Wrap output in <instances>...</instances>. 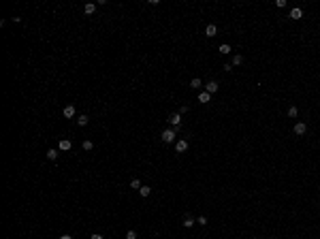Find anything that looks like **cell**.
<instances>
[{"instance_id":"5bb4252c","label":"cell","mask_w":320,"mask_h":239,"mask_svg":"<svg viewBox=\"0 0 320 239\" xmlns=\"http://www.w3.org/2000/svg\"><path fill=\"white\" fill-rule=\"evenodd\" d=\"M241 62H243V56H239V53H237V56L233 58V62H231V64H233V66H239Z\"/></svg>"},{"instance_id":"8992f818","label":"cell","mask_w":320,"mask_h":239,"mask_svg":"<svg viewBox=\"0 0 320 239\" xmlns=\"http://www.w3.org/2000/svg\"><path fill=\"white\" fill-rule=\"evenodd\" d=\"M209 98H211V94L205 90V92H198V103H209Z\"/></svg>"},{"instance_id":"d4e9b609","label":"cell","mask_w":320,"mask_h":239,"mask_svg":"<svg viewBox=\"0 0 320 239\" xmlns=\"http://www.w3.org/2000/svg\"><path fill=\"white\" fill-rule=\"evenodd\" d=\"M60 239H73V237H70V235H62Z\"/></svg>"},{"instance_id":"9a60e30c","label":"cell","mask_w":320,"mask_h":239,"mask_svg":"<svg viewBox=\"0 0 320 239\" xmlns=\"http://www.w3.org/2000/svg\"><path fill=\"white\" fill-rule=\"evenodd\" d=\"M139 192H141V197H150L152 188H150V186H141V190H139Z\"/></svg>"},{"instance_id":"5b68a950","label":"cell","mask_w":320,"mask_h":239,"mask_svg":"<svg viewBox=\"0 0 320 239\" xmlns=\"http://www.w3.org/2000/svg\"><path fill=\"white\" fill-rule=\"evenodd\" d=\"M301 17H303V11H301V9L297 6V9H292L290 11V19H301Z\"/></svg>"},{"instance_id":"ba28073f","label":"cell","mask_w":320,"mask_h":239,"mask_svg":"<svg viewBox=\"0 0 320 239\" xmlns=\"http://www.w3.org/2000/svg\"><path fill=\"white\" fill-rule=\"evenodd\" d=\"M73 115H75V107L66 105V107H64V117H73Z\"/></svg>"},{"instance_id":"9c48e42d","label":"cell","mask_w":320,"mask_h":239,"mask_svg":"<svg viewBox=\"0 0 320 239\" xmlns=\"http://www.w3.org/2000/svg\"><path fill=\"white\" fill-rule=\"evenodd\" d=\"M205 34H207V36H216V34H218V28H216L214 24H209L207 30H205Z\"/></svg>"},{"instance_id":"8fae6325","label":"cell","mask_w":320,"mask_h":239,"mask_svg":"<svg viewBox=\"0 0 320 239\" xmlns=\"http://www.w3.org/2000/svg\"><path fill=\"white\" fill-rule=\"evenodd\" d=\"M194 222H196V220H194V218H190V216H186V218H184V226H186V228L194 226Z\"/></svg>"},{"instance_id":"2e32d148","label":"cell","mask_w":320,"mask_h":239,"mask_svg":"<svg viewBox=\"0 0 320 239\" xmlns=\"http://www.w3.org/2000/svg\"><path fill=\"white\" fill-rule=\"evenodd\" d=\"M47 158H49V160H56V158H58V150H49V152H47Z\"/></svg>"},{"instance_id":"7a4b0ae2","label":"cell","mask_w":320,"mask_h":239,"mask_svg":"<svg viewBox=\"0 0 320 239\" xmlns=\"http://www.w3.org/2000/svg\"><path fill=\"white\" fill-rule=\"evenodd\" d=\"M169 122L173 124V128H179V124H181V113H173V115L169 117Z\"/></svg>"},{"instance_id":"44dd1931","label":"cell","mask_w":320,"mask_h":239,"mask_svg":"<svg viewBox=\"0 0 320 239\" xmlns=\"http://www.w3.org/2000/svg\"><path fill=\"white\" fill-rule=\"evenodd\" d=\"M92 148H94V143H92V141H83V150H88V152H90Z\"/></svg>"},{"instance_id":"3957f363","label":"cell","mask_w":320,"mask_h":239,"mask_svg":"<svg viewBox=\"0 0 320 239\" xmlns=\"http://www.w3.org/2000/svg\"><path fill=\"white\" fill-rule=\"evenodd\" d=\"M70 148H73V143H70L68 139H62V141L58 143V150H60V152H68Z\"/></svg>"},{"instance_id":"7c38bea8","label":"cell","mask_w":320,"mask_h":239,"mask_svg":"<svg viewBox=\"0 0 320 239\" xmlns=\"http://www.w3.org/2000/svg\"><path fill=\"white\" fill-rule=\"evenodd\" d=\"M201 86H203V84H201V79H196V77L190 81V88H194V90H201Z\"/></svg>"},{"instance_id":"7402d4cb","label":"cell","mask_w":320,"mask_h":239,"mask_svg":"<svg viewBox=\"0 0 320 239\" xmlns=\"http://www.w3.org/2000/svg\"><path fill=\"white\" fill-rule=\"evenodd\" d=\"M126 239H137V233H134V231H128V233H126Z\"/></svg>"},{"instance_id":"4fadbf2b","label":"cell","mask_w":320,"mask_h":239,"mask_svg":"<svg viewBox=\"0 0 320 239\" xmlns=\"http://www.w3.org/2000/svg\"><path fill=\"white\" fill-rule=\"evenodd\" d=\"M88 122H90V120H88V115H79V117H77V124H79V126H86Z\"/></svg>"},{"instance_id":"ffe728a7","label":"cell","mask_w":320,"mask_h":239,"mask_svg":"<svg viewBox=\"0 0 320 239\" xmlns=\"http://www.w3.org/2000/svg\"><path fill=\"white\" fill-rule=\"evenodd\" d=\"M297 113H299L297 107H290V109H288V115H290V117H297Z\"/></svg>"},{"instance_id":"ac0fdd59","label":"cell","mask_w":320,"mask_h":239,"mask_svg":"<svg viewBox=\"0 0 320 239\" xmlns=\"http://www.w3.org/2000/svg\"><path fill=\"white\" fill-rule=\"evenodd\" d=\"M96 11V4H86V13L90 15V13H94Z\"/></svg>"},{"instance_id":"cb8c5ba5","label":"cell","mask_w":320,"mask_h":239,"mask_svg":"<svg viewBox=\"0 0 320 239\" xmlns=\"http://www.w3.org/2000/svg\"><path fill=\"white\" fill-rule=\"evenodd\" d=\"M90 239H105V237H103V235H98V233H94V235L90 237Z\"/></svg>"},{"instance_id":"277c9868","label":"cell","mask_w":320,"mask_h":239,"mask_svg":"<svg viewBox=\"0 0 320 239\" xmlns=\"http://www.w3.org/2000/svg\"><path fill=\"white\" fill-rule=\"evenodd\" d=\"M305 130H307V126H305L303 122H297V124H295V135H303Z\"/></svg>"},{"instance_id":"30bf717a","label":"cell","mask_w":320,"mask_h":239,"mask_svg":"<svg viewBox=\"0 0 320 239\" xmlns=\"http://www.w3.org/2000/svg\"><path fill=\"white\" fill-rule=\"evenodd\" d=\"M207 92H209V94H216V92H218V84H216V81H209V84H207Z\"/></svg>"},{"instance_id":"6da1fadb","label":"cell","mask_w":320,"mask_h":239,"mask_svg":"<svg viewBox=\"0 0 320 239\" xmlns=\"http://www.w3.org/2000/svg\"><path fill=\"white\" fill-rule=\"evenodd\" d=\"M162 141L164 143H173L175 141V130H164L162 132Z\"/></svg>"},{"instance_id":"603a6c76","label":"cell","mask_w":320,"mask_h":239,"mask_svg":"<svg viewBox=\"0 0 320 239\" xmlns=\"http://www.w3.org/2000/svg\"><path fill=\"white\" fill-rule=\"evenodd\" d=\"M196 222H198V224H201V226H205V224H207V218H205V216H201V218H198V220H196Z\"/></svg>"},{"instance_id":"52a82bcc","label":"cell","mask_w":320,"mask_h":239,"mask_svg":"<svg viewBox=\"0 0 320 239\" xmlns=\"http://www.w3.org/2000/svg\"><path fill=\"white\" fill-rule=\"evenodd\" d=\"M175 150H177V152H186V150H188V141H184V139L177 141V143H175Z\"/></svg>"},{"instance_id":"e0dca14e","label":"cell","mask_w":320,"mask_h":239,"mask_svg":"<svg viewBox=\"0 0 320 239\" xmlns=\"http://www.w3.org/2000/svg\"><path fill=\"white\" fill-rule=\"evenodd\" d=\"M130 188H134V190H141V181H139V179H132V181H130Z\"/></svg>"},{"instance_id":"d6986e66","label":"cell","mask_w":320,"mask_h":239,"mask_svg":"<svg viewBox=\"0 0 320 239\" xmlns=\"http://www.w3.org/2000/svg\"><path fill=\"white\" fill-rule=\"evenodd\" d=\"M220 53H224V56H226V53H231V45H222V47H220Z\"/></svg>"}]
</instances>
